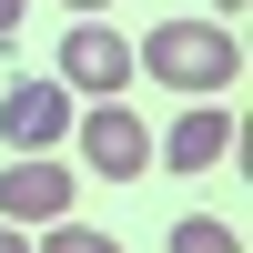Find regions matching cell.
Wrapping results in <instances>:
<instances>
[{"label": "cell", "instance_id": "7a4b0ae2", "mask_svg": "<svg viewBox=\"0 0 253 253\" xmlns=\"http://www.w3.org/2000/svg\"><path fill=\"white\" fill-rule=\"evenodd\" d=\"M71 132H81V162H91V182H142V172H152V132H142V112H132L122 91L81 101V112H71Z\"/></svg>", "mask_w": 253, "mask_h": 253}, {"label": "cell", "instance_id": "30bf717a", "mask_svg": "<svg viewBox=\"0 0 253 253\" xmlns=\"http://www.w3.org/2000/svg\"><path fill=\"white\" fill-rule=\"evenodd\" d=\"M243 10H253V0H213V20H243Z\"/></svg>", "mask_w": 253, "mask_h": 253}, {"label": "cell", "instance_id": "3957f363", "mask_svg": "<svg viewBox=\"0 0 253 253\" xmlns=\"http://www.w3.org/2000/svg\"><path fill=\"white\" fill-rule=\"evenodd\" d=\"M51 81L71 101H101V91H132V41L112 31L101 10H81L71 31H61V61H51Z\"/></svg>", "mask_w": 253, "mask_h": 253}, {"label": "cell", "instance_id": "8992f818", "mask_svg": "<svg viewBox=\"0 0 253 253\" xmlns=\"http://www.w3.org/2000/svg\"><path fill=\"white\" fill-rule=\"evenodd\" d=\"M71 193H81V182H71L61 152H20L10 172H0V213H10V223H61Z\"/></svg>", "mask_w": 253, "mask_h": 253}, {"label": "cell", "instance_id": "277c9868", "mask_svg": "<svg viewBox=\"0 0 253 253\" xmlns=\"http://www.w3.org/2000/svg\"><path fill=\"white\" fill-rule=\"evenodd\" d=\"M71 112L81 101L61 91V81H10V91H0V142H10V152H61V132H71Z\"/></svg>", "mask_w": 253, "mask_h": 253}, {"label": "cell", "instance_id": "ba28073f", "mask_svg": "<svg viewBox=\"0 0 253 253\" xmlns=\"http://www.w3.org/2000/svg\"><path fill=\"white\" fill-rule=\"evenodd\" d=\"M41 233H51V253H112V233H91V223H71V213L41 223Z\"/></svg>", "mask_w": 253, "mask_h": 253}, {"label": "cell", "instance_id": "9c48e42d", "mask_svg": "<svg viewBox=\"0 0 253 253\" xmlns=\"http://www.w3.org/2000/svg\"><path fill=\"white\" fill-rule=\"evenodd\" d=\"M20 20H31V0H0V31H20Z\"/></svg>", "mask_w": 253, "mask_h": 253}, {"label": "cell", "instance_id": "6da1fadb", "mask_svg": "<svg viewBox=\"0 0 253 253\" xmlns=\"http://www.w3.org/2000/svg\"><path fill=\"white\" fill-rule=\"evenodd\" d=\"M142 71L162 81V91H233L243 81V41H233V20H152V31H142Z\"/></svg>", "mask_w": 253, "mask_h": 253}, {"label": "cell", "instance_id": "8fae6325", "mask_svg": "<svg viewBox=\"0 0 253 253\" xmlns=\"http://www.w3.org/2000/svg\"><path fill=\"white\" fill-rule=\"evenodd\" d=\"M61 10H112V0H61Z\"/></svg>", "mask_w": 253, "mask_h": 253}, {"label": "cell", "instance_id": "52a82bcc", "mask_svg": "<svg viewBox=\"0 0 253 253\" xmlns=\"http://www.w3.org/2000/svg\"><path fill=\"white\" fill-rule=\"evenodd\" d=\"M172 253H233V223H213V213H182V223H172Z\"/></svg>", "mask_w": 253, "mask_h": 253}, {"label": "cell", "instance_id": "5b68a950", "mask_svg": "<svg viewBox=\"0 0 253 253\" xmlns=\"http://www.w3.org/2000/svg\"><path fill=\"white\" fill-rule=\"evenodd\" d=\"M223 152H233V101H223V91H193L182 122L152 142V162H172V172H213Z\"/></svg>", "mask_w": 253, "mask_h": 253}]
</instances>
